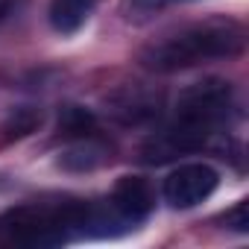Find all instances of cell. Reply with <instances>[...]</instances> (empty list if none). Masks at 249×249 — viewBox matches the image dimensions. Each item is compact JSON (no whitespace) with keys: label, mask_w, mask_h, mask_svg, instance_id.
<instances>
[{"label":"cell","mask_w":249,"mask_h":249,"mask_svg":"<svg viewBox=\"0 0 249 249\" xmlns=\"http://www.w3.org/2000/svg\"><path fill=\"white\" fill-rule=\"evenodd\" d=\"M108 202L123 223H144L156 208L153 188L144 176H120Z\"/></svg>","instance_id":"cell-4"},{"label":"cell","mask_w":249,"mask_h":249,"mask_svg":"<svg viewBox=\"0 0 249 249\" xmlns=\"http://www.w3.org/2000/svg\"><path fill=\"white\" fill-rule=\"evenodd\" d=\"M226 226L234 229V231H240V234H246V231H249V205H246V202H237V205L226 214Z\"/></svg>","instance_id":"cell-11"},{"label":"cell","mask_w":249,"mask_h":249,"mask_svg":"<svg viewBox=\"0 0 249 249\" xmlns=\"http://www.w3.org/2000/svg\"><path fill=\"white\" fill-rule=\"evenodd\" d=\"M97 0H50V27L62 36L76 33L94 12Z\"/></svg>","instance_id":"cell-6"},{"label":"cell","mask_w":249,"mask_h":249,"mask_svg":"<svg viewBox=\"0 0 249 249\" xmlns=\"http://www.w3.org/2000/svg\"><path fill=\"white\" fill-rule=\"evenodd\" d=\"M243 44H246L243 24L231 18H208L147 44L141 50V65L156 73H176L211 59H231L243 50Z\"/></svg>","instance_id":"cell-2"},{"label":"cell","mask_w":249,"mask_h":249,"mask_svg":"<svg viewBox=\"0 0 249 249\" xmlns=\"http://www.w3.org/2000/svg\"><path fill=\"white\" fill-rule=\"evenodd\" d=\"M159 94L144 91V88H123L120 94H114L111 100V114L120 123H147L159 114Z\"/></svg>","instance_id":"cell-5"},{"label":"cell","mask_w":249,"mask_h":249,"mask_svg":"<svg viewBox=\"0 0 249 249\" xmlns=\"http://www.w3.org/2000/svg\"><path fill=\"white\" fill-rule=\"evenodd\" d=\"M38 126H41V111L24 106V108H15L9 114V120L3 123V132H6V138H27Z\"/></svg>","instance_id":"cell-9"},{"label":"cell","mask_w":249,"mask_h":249,"mask_svg":"<svg viewBox=\"0 0 249 249\" xmlns=\"http://www.w3.org/2000/svg\"><path fill=\"white\" fill-rule=\"evenodd\" d=\"M217 185H220V173L211 164H202V161L179 164L164 179V199L173 208H194L205 202L217 191Z\"/></svg>","instance_id":"cell-3"},{"label":"cell","mask_w":249,"mask_h":249,"mask_svg":"<svg viewBox=\"0 0 249 249\" xmlns=\"http://www.w3.org/2000/svg\"><path fill=\"white\" fill-rule=\"evenodd\" d=\"M231 111V85L223 79H205L185 88L176 100L170 123L156 132L141 156L147 164H164L182 153L202 150L220 129Z\"/></svg>","instance_id":"cell-1"},{"label":"cell","mask_w":249,"mask_h":249,"mask_svg":"<svg viewBox=\"0 0 249 249\" xmlns=\"http://www.w3.org/2000/svg\"><path fill=\"white\" fill-rule=\"evenodd\" d=\"M94 129V114L82 106H65L59 114V135L65 138H85Z\"/></svg>","instance_id":"cell-8"},{"label":"cell","mask_w":249,"mask_h":249,"mask_svg":"<svg viewBox=\"0 0 249 249\" xmlns=\"http://www.w3.org/2000/svg\"><path fill=\"white\" fill-rule=\"evenodd\" d=\"M170 3H182V0H126L123 3V18L132 21V24H144Z\"/></svg>","instance_id":"cell-10"},{"label":"cell","mask_w":249,"mask_h":249,"mask_svg":"<svg viewBox=\"0 0 249 249\" xmlns=\"http://www.w3.org/2000/svg\"><path fill=\"white\" fill-rule=\"evenodd\" d=\"M103 161H106V147L97 144V141H79L76 147H71V150H65L59 156V167L62 170H71V173L97 170Z\"/></svg>","instance_id":"cell-7"}]
</instances>
